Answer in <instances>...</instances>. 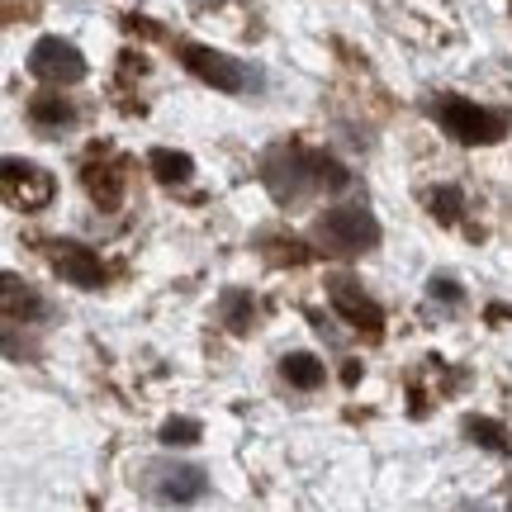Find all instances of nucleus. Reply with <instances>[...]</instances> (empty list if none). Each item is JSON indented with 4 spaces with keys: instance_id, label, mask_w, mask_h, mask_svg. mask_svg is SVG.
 Segmentation results:
<instances>
[{
    "instance_id": "1",
    "label": "nucleus",
    "mask_w": 512,
    "mask_h": 512,
    "mask_svg": "<svg viewBox=\"0 0 512 512\" xmlns=\"http://www.w3.org/2000/svg\"><path fill=\"white\" fill-rule=\"evenodd\" d=\"M432 110H437L441 128H446L456 143H465V147L498 143V138H503V128H508L494 110H484V105H475V100H460V95H441Z\"/></svg>"
},
{
    "instance_id": "2",
    "label": "nucleus",
    "mask_w": 512,
    "mask_h": 512,
    "mask_svg": "<svg viewBox=\"0 0 512 512\" xmlns=\"http://www.w3.org/2000/svg\"><path fill=\"white\" fill-rule=\"evenodd\" d=\"M29 72L48 86H76L86 76V57L67 38H38L34 53H29Z\"/></svg>"
},
{
    "instance_id": "3",
    "label": "nucleus",
    "mask_w": 512,
    "mask_h": 512,
    "mask_svg": "<svg viewBox=\"0 0 512 512\" xmlns=\"http://www.w3.org/2000/svg\"><path fill=\"white\" fill-rule=\"evenodd\" d=\"M318 238L337 252H366L380 242V223L370 219V209H332L318 219Z\"/></svg>"
},
{
    "instance_id": "4",
    "label": "nucleus",
    "mask_w": 512,
    "mask_h": 512,
    "mask_svg": "<svg viewBox=\"0 0 512 512\" xmlns=\"http://www.w3.org/2000/svg\"><path fill=\"white\" fill-rule=\"evenodd\" d=\"M181 62L200 76L204 86H214V91H223V95H238L242 86H247V76H242L238 62H233V57H223V53H214V48H204V43H185Z\"/></svg>"
},
{
    "instance_id": "5",
    "label": "nucleus",
    "mask_w": 512,
    "mask_h": 512,
    "mask_svg": "<svg viewBox=\"0 0 512 512\" xmlns=\"http://www.w3.org/2000/svg\"><path fill=\"white\" fill-rule=\"evenodd\" d=\"M53 195H57V185L43 166L19 162V157L5 162V200L15 204V209H43Z\"/></svg>"
},
{
    "instance_id": "6",
    "label": "nucleus",
    "mask_w": 512,
    "mask_h": 512,
    "mask_svg": "<svg viewBox=\"0 0 512 512\" xmlns=\"http://www.w3.org/2000/svg\"><path fill=\"white\" fill-rule=\"evenodd\" d=\"M53 271L62 280H72L81 290H100L105 285V266H100V256L91 247H81V242H53Z\"/></svg>"
},
{
    "instance_id": "7",
    "label": "nucleus",
    "mask_w": 512,
    "mask_h": 512,
    "mask_svg": "<svg viewBox=\"0 0 512 512\" xmlns=\"http://www.w3.org/2000/svg\"><path fill=\"white\" fill-rule=\"evenodd\" d=\"M332 309L342 313L351 328H361V332H380L384 328L380 304H375V299H366V294L356 290L351 280H337V285H332Z\"/></svg>"
},
{
    "instance_id": "8",
    "label": "nucleus",
    "mask_w": 512,
    "mask_h": 512,
    "mask_svg": "<svg viewBox=\"0 0 512 512\" xmlns=\"http://www.w3.org/2000/svg\"><path fill=\"white\" fill-rule=\"evenodd\" d=\"M157 494L166 503H195L204 494V470L200 465H166L157 475Z\"/></svg>"
},
{
    "instance_id": "9",
    "label": "nucleus",
    "mask_w": 512,
    "mask_h": 512,
    "mask_svg": "<svg viewBox=\"0 0 512 512\" xmlns=\"http://www.w3.org/2000/svg\"><path fill=\"white\" fill-rule=\"evenodd\" d=\"M81 181H86V195H91L105 214L124 204V181H119V171H110V166H86Z\"/></svg>"
},
{
    "instance_id": "10",
    "label": "nucleus",
    "mask_w": 512,
    "mask_h": 512,
    "mask_svg": "<svg viewBox=\"0 0 512 512\" xmlns=\"http://www.w3.org/2000/svg\"><path fill=\"white\" fill-rule=\"evenodd\" d=\"M147 166H152V176L162 185H185L195 176V162H190L185 152H176V147H152V152H147Z\"/></svg>"
},
{
    "instance_id": "11",
    "label": "nucleus",
    "mask_w": 512,
    "mask_h": 512,
    "mask_svg": "<svg viewBox=\"0 0 512 512\" xmlns=\"http://www.w3.org/2000/svg\"><path fill=\"white\" fill-rule=\"evenodd\" d=\"M280 375H285L294 389H318V384L328 380V370H323V361H318L313 351H290V356L280 361Z\"/></svg>"
},
{
    "instance_id": "12",
    "label": "nucleus",
    "mask_w": 512,
    "mask_h": 512,
    "mask_svg": "<svg viewBox=\"0 0 512 512\" xmlns=\"http://www.w3.org/2000/svg\"><path fill=\"white\" fill-rule=\"evenodd\" d=\"M29 119L38 128H67L76 119V110L67 100H57V95H38V100H29Z\"/></svg>"
},
{
    "instance_id": "13",
    "label": "nucleus",
    "mask_w": 512,
    "mask_h": 512,
    "mask_svg": "<svg viewBox=\"0 0 512 512\" xmlns=\"http://www.w3.org/2000/svg\"><path fill=\"white\" fill-rule=\"evenodd\" d=\"M5 309H10V318H38L43 313V304H38V294L29 290V285H19V275H5Z\"/></svg>"
},
{
    "instance_id": "14",
    "label": "nucleus",
    "mask_w": 512,
    "mask_h": 512,
    "mask_svg": "<svg viewBox=\"0 0 512 512\" xmlns=\"http://www.w3.org/2000/svg\"><path fill=\"white\" fill-rule=\"evenodd\" d=\"M252 299H247V294H242V290H228V294H223V318H228V328H233V332H247V328H252Z\"/></svg>"
},
{
    "instance_id": "15",
    "label": "nucleus",
    "mask_w": 512,
    "mask_h": 512,
    "mask_svg": "<svg viewBox=\"0 0 512 512\" xmlns=\"http://www.w3.org/2000/svg\"><path fill=\"white\" fill-rule=\"evenodd\" d=\"M465 432H470L479 446H489V451H508V432H503L494 418H465Z\"/></svg>"
},
{
    "instance_id": "16",
    "label": "nucleus",
    "mask_w": 512,
    "mask_h": 512,
    "mask_svg": "<svg viewBox=\"0 0 512 512\" xmlns=\"http://www.w3.org/2000/svg\"><path fill=\"white\" fill-rule=\"evenodd\" d=\"M157 437H162V446H195V441H200V422L195 418H166Z\"/></svg>"
},
{
    "instance_id": "17",
    "label": "nucleus",
    "mask_w": 512,
    "mask_h": 512,
    "mask_svg": "<svg viewBox=\"0 0 512 512\" xmlns=\"http://www.w3.org/2000/svg\"><path fill=\"white\" fill-rule=\"evenodd\" d=\"M427 204H432V214H437L441 223H456L460 219V190H456V185H441V190H432V195H427Z\"/></svg>"
},
{
    "instance_id": "18",
    "label": "nucleus",
    "mask_w": 512,
    "mask_h": 512,
    "mask_svg": "<svg viewBox=\"0 0 512 512\" xmlns=\"http://www.w3.org/2000/svg\"><path fill=\"white\" fill-rule=\"evenodd\" d=\"M427 290H432V299H446V304H460V285L456 280H432V285H427Z\"/></svg>"
},
{
    "instance_id": "19",
    "label": "nucleus",
    "mask_w": 512,
    "mask_h": 512,
    "mask_svg": "<svg viewBox=\"0 0 512 512\" xmlns=\"http://www.w3.org/2000/svg\"><path fill=\"white\" fill-rule=\"evenodd\" d=\"M342 380L356 384V380H361V366H356V361H347V366H342Z\"/></svg>"
}]
</instances>
